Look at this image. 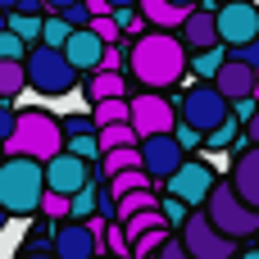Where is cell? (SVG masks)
Listing matches in <instances>:
<instances>
[{
	"label": "cell",
	"mask_w": 259,
	"mask_h": 259,
	"mask_svg": "<svg viewBox=\"0 0 259 259\" xmlns=\"http://www.w3.org/2000/svg\"><path fill=\"white\" fill-rule=\"evenodd\" d=\"M9 9H18V0H0V14H9Z\"/></svg>",
	"instance_id": "7bdbcfd3"
},
{
	"label": "cell",
	"mask_w": 259,
	"mask_h": 259,
	"mask_svg": "<svg viewBox=\"0 0 259 259\" xmlns=\"http://www.w3.org/2000/svg\"><path fill=\"white\" fill-rule=\"evenodd\" d=\"M82 68L64 55V46H50V41H36L27 50V82L36 96H68L77 87Z\"/></svg>",
	"instance_id": "277c9868"
},
{
	"label": "cell",
	"mask_w": 259,
	"mask_h": 259,
	"mask_svg": "<svg viewBox=\"0 0 259 259\" xmlns=\"http://www.w3.org/2000/svg\"><path fill=\"white\" fill-rule=\"evenodd\" d=\"M127 73H132L137 87H150V91H168V87H178V82L191 73V50H187L182 32H168V27L137 32V36H132Z\"/></svg>",
	"instance_id": "6da1fadb"
},
{
	"label": "cell",
	"mask_w": 259,
	"mask_h": 259,
	"mask_svg": "<svg viewBox=\"0 0 259 259\" xmlns=\"http://www.w3.org/2000/svg\"><path fill=\"white\" fill-rule=\"evenodd\" d=\"M182 241L191 259H232L237 255V237H228L209 214H191L182 223Z\"/></svg>",
	"instance_id": "8992f818"
},
{
	"label": "cell",
	"mask_w": 259,
	"mask_h": 259,
	"mask_svg": "<svg viewBox=\"0 0 259 259\" xmlns=\"http://www.w3.org/2000/svg\"><path fill=\"white\" fill-rule=\"evenodd\" d=\"M178 118H182V109L164 96V91H137L132 96V127L141 132V137H155V132H173L178 127Z\"/></svg>",
	"instance_id": "ba28073f"
},
{
	"label": "cell",
	"mask_w": 259,
	"mask_h": 259,
	"mask_svg": "<svg viewBox=\"0 0 259 259\" xmlns=\"http://www.w3.org/2000/svg\"><path fill=\"white\" fill-rule=\"evenodd\" d=\"M82 96H87V105H96V100H109V96H132V73L127 68H91L87 77H82Z\"/></svg>",
	"instance_id": "5bb4252c"
},
{
	"label": "cell",
	"mask_w": 259,
	"mask_h": 259,
	"mask_svg": "<svg viewBox=\"0 0 259 259\" xmlns=\"http://www.w3.org/2000/svg\"><path fill=\"white\" fill-rule=\"evenodd\" d=\"M255 100H259V77H255Z\"/></svg>",
	"instance_id": "bcb514c9"
},
{
	"label": "cell",
	"mask_w": 259,
	"mask_h": 259,
	"mask_svg": "<svg viewBox=\"0 0 259 259\" xmlns=\"http://www.w3.org/2000/svg\"><path fill=\"white\" fill-rule=\"evenodd\" d=\"M5 155H36V159H50L64 150V123L50 114V109H18V127L14 137L0 146Z\"/></svg>",
	"instance_id": "3957f363"
},
{
	"label": "cell",
	"mask_w": 259,
	"mask_h": 259,
	"mask_svg": "<svg viewBox=\"0 0 259 259\" xmlns=\"http://www.w3.org/2000/svg\"><path fill=\"white\" fill-rule=\"evenodd\" d=\"M214 187H219L214 168H209L205 159H191V155H187V159H182V164H178V168H173V173L164 178V191L182 196V200H187L191 209H200V205L209 200V191H214Z\"/></svg>",
	"instance_id": "9c48e42d"
},
{
	"label": "cell",
	"mask_w": 259,
	"mask_h": 259,
	"mask_svg": "<svg viewBox=\"0 0 259 259\" xmlns=\"http://www.w3.org/2000/svg\"><path fill=\"white\" fill-rule=\"evenodd\" d=\"M178 109H182V118L196 123L200 132H214V127L232 114V100H228L214 82H200V87H191V91L178 100Z\"/></svg>",
	"instance_id": "52a82bcc"
},
{
	"label": "cell",
	"mask_w": 259,
	"mask_h": 259,
	"mask_svg": "<svg viewBox=\"0 0 259 259\" xmlns=\"http://www.w3.org/2000/svg\"><path fill=\"white\" fill-rule=\"evenodd\" d=\"M105 246H109L114 255H132V237H127V228H123L118 219H114V223L105 228Z\"/></svg>",
	"instance_id": "d6a6232c"
},
{
	"label": "cell",
	"mask_w": 259,
	"mask_h": 259,
	"mask_svg": "<svg viewBox=\"0 0 259 259\" xmlns=\"http://www.w3.org/2000/svg\"><path fill=\"white\" fill-rule=\"evenodd\" d=\"M164 237H168V228H150V232H141V237L132 241V255H137V259H150V255H159Z\"/></svg>",
	"instance_id": "f546056e"
},
{
	"label": "cell",
	"mask_w": 259,
	"mask_h": 259,
	"mask_svg": "<svg viewBox=\"0 0 259 259\" xmlns=\"http://www.w3.org/2000/svg\"><path fill=\"white\" fill-rule=\"evenodd\" d=\"M241 127H246V123H241L237 114H228L214 132H205V150H209V155H214V150H232V146H237V137H241Z\"/></svg>",
	"instance_id": "d4e9b609"
},
{
	"label": "cell",
	"mask_w": 259,
	"mask_h": 259,
	"mask_svg": "<svg viewBox=\"0 0 259 259\" xmlns=\"http://www.w3.org/2000/svg\"><path fill=\"white\" fill-rule=\"evenodd\" d=\"M137 164H141V141H137V146H114V150L100 155V173H105V182H109L114 173H123V168H137Z\"/></svg>",
	"instance_id": "7402d4cb"
},
{
	"label": "cell",
	"mask_w": 259,
	"mask_h": 259,
	"mask_svg": "<svg viewBox=\"0 0 259 259\" xmlns=\"http://www.w3.org/2000/svg\"><path fill=\"white\" fill-rule=\"evenodd\" d=\"M27 50H32V46L14 32L9 23H0V59H27Z\"/></svg>",
	"instance_id": "83f0119b"
},
{
	"label": "cell",
	"mask_w": 259,
	"mask_h": 259,
	"mask_svg": "<svg viewBox=\"0 0 259 259\" xmlns=\"http://www.w3.org/2000/svg\"><path fill=\"white\" fill-rule=\"evenodd\" d=\"M109 5H114V9H118V5H141V0H109Z\"/></svg>",
	"instance_id": "f6af8a7d"
},
{
	"label": "cell",
	"mask_w": 259,
	"mask_h": 259,
	"mask_svg": "<svg viewBox=\"0 0 259 259\" xmlns=\"http://www.w3.org/2000/svg\"><path fill=\"white\" fill-rule=\"evenodd\" d=\"M114 18H118V27L127 32V41H132V36L141 32V23H146V14H141V5H118V9H114Z\"/></svg>",
	"instance_id": "4dcf8cb0"
},
{
	"label": "cell",
	"mask_w": 259,
	"mask_h": 259,
	"mask_svg": "<svg viewBox=\"0 0 259 259\" xmlns=\"http://www.w3.org/2000/svg\"><path fill=\"white\" fill-rule=\"evenodd\" d=\"M64 219H73V196L46 191L41 196V223H64Z\"/></svg>",
	"instance_id": "484cf974"
},
{
	"label": "cell",
	"mask_w": 259,
	"mask_h": 259,
	"mask_svg": "<svg viewBox=\"0 0 259 259\" xmlns=\"http://www.w3.org/2000/svg\"><path fill=\"white\" fill-rule=\"evenodd\" d=\"M73 5H82V0H46V14H68Z\"/></svg>",
	"instance_id": "f35d334b"
},
{
	"label": "cell",
	"mask_w": 259,
	"mask_h": 259,
	"mask_svg": "<svg viewBox=\"0 0 259 259\" xmlns=\"http://www.w3.org/2000/svg\"><path fill=\"white\" fill-rule=\"evenodd\" d=\"M228 59H232V46L228 41H214L205 50H191V77H214Z\"/></svg>",
	"instance_id": "ffe728a7"
},
{
	"label": "cell",
	"mask_w": 259,
	"mask_h": 259,
	"mask_svg": "<svg viewBox=\"0 0 259 259\" xmlns=\"http://www.w3.org/2000/svg\"><path fill=\"white\" fill-rule=\"evenodd\" d=\"M159 209H164V219H168V223H173V228H178V223H187V219H191V205H187V200H182V196H173V191H168V196H164V200H159Z\"/></svg>",
	"instance_id": "1f68e13d"
},
{
	"label": "cell",
	"mask_w": 259,
	"mask_h": 259,
	"mask_svg": "<svg viewBox=\"0 0 259 259\" xmlns=\"http://www.w3.org/2000/svg\"><path fill=\"white\" fill-rule=\"evenodd\" d=\"M155 182H159V178H155V173H150L146 164H137V168H123V173H114V178H109L105 187H109L114 196H127V191H141V187H155Z\"/></svg>",
	"instance_id": "603a6c76"
},
{
	"label": "cell",
	"mask_w": 259,
	"mask_h": 259,
	"mask_svg": "<svg viewBox=\"0 0 259 259\" xmlns=\"http://www.w3.org/2000/svg\"><path fill=\"white\" fill-rule=\"evenodd\" d=\"M246 137H250V141H259V109L250 114V123H246Z\"/></svg>",
	"instance_id": "ab89813d"
},
{
	"label": "cell",
	"mask_w": 259,
	"mask_h": 259,
	"mask_svg": "<svg viewBox=\"0 0 259 259\" xmlns=\"http://www.w3.org/2000/svg\"><path fill=\"white\" fill-rule=\"evenodd\" d=\"M255 77H259L255 64H246V59H237V55H232V59H228L209 82H214L228 100H241V96H255Z\"/></svg>",
	"instance_id": "9a60e30c"
},
{
	"label": "cell",
	"mask_w": 259,
	"mask_h": 259,
	"mask_svg": "<svg viewBox=\"0 0 259 259\" xmlns=\"http://www.w3.org/2000/svg\"><path fill=\"white\" fill-rule=\"evenodd\" d=\"M205 214L228 232V237H237V241H246V237H255L259 232V209L237 191V182L228 178V182H219L214 191H209V200H205Z\"/></svg>",
	"instance_id": "5b68a950"
},
{
	"label": "cell",
	"mask_w": 259,
	"mask_h": 259,
	"mask_svg": "<svg viewBox=\"0 0 259 259\" xmlns=\"http://www.w3.org/2000/svg\"><path fill=\"white\" fill-rule=\"evenodd\" d=\"M50 250H55L59 259H96V255H105L109 246L87 228V219H64V223H55Z\"/></svg>",
	"instance_id": "8fae6325"
},
{
	"label": "cell",
	"mask_w": 259,
	"mask_h": 259,
	"mask_svg": "<svg viewBox=\"0 0 259 259\" xmlns=\"http://www.w3.org/2000/svg\"><path fill=\"white\" fill-rule=\"evenodd\" d=\"M232 55H237V59H246V64H255V68H259V36H255V41H246V46H232Z\"/></svg>",
	"instance_id": "74e56055"
},
{
	"label": "cell",
	"mask_w": 259,
	"mask_h": 259,
	"mask_svg": "<svg viewBox=\"0 0 259 259\" xmlns=\"http://www.w3.org/2000/svg\"><path fill=\"white\" fill-rule=\"evenodd\" d=\"M91 114H96V127H105V123H123V118H132V96L96 100V105H91Z\"/></svg>",
	"instance_id": "cb8c5ba5"
},
{
	"label": "cell",
	"mask_w": 259,
	"mask_h": 259,
	"mask_svg": "<svg viewBox=\"0 0 259 259\" xmlns=\"http://www.w3.org/2000/svg\"><path fill=\"white\" fill-rule=\"evenodd\" d=\"M0 18H5V14H0Z\"/></svg>",
	"instance_id": "7dc6e473"
},
{
	"label": "cell",
	"mask_w": 259,
	"mask_h": 259,
	"mask_svg": "<svg viewBox=\"0 0 259 259\" xmlns=\"http://www.w3.org/2000/svg\"><path fill=\"white\" fill-rule=\"evenodd\" d=\"M87 5H91V14H109V9H114L109 0H87Z\"/></svg>",
	"instance_id": "60d3db41"
},
{
	"label": "cell",
	"mask_w": 259,
	"mask_h": 259,
	"mask_svg": "<svg viewBox=\"0 0 259 259\" xmlns=\"http://www.w3.org/2000/svg\"><path fill=\"white\" fill-rule=\"evenodd\" d=\"M46 191H50L46 159H36V155H5L0 159V205L14 219L41 214V196Z\"/></svg>",
	"instance_id": "7a4b0ae2"
},
{
	"label": "cell",
	"mask_w": 259,
	"mask_h": 259,
	"mask_svg": "<svg viewBox=\"0 0 259 259\" xmlns=\"http://www.w3.org/2000/svg\"><path fill=\"white\" fill-rule=\"evenodd\" d=\"M14 127H18V109H9V105H0V146L14 137Z\"/></svg>",
	"instance_id": "d590c367"
},
{
	"label": "cell",
	"mask_w": 259,
	"mask_h": 259,
	"mask_svg": "<svg viewBox=\"0 0 259 259\" xmlns=\"http://www.w3.org/2000/svg\"><path fill=\"white\" fill-rule=\"evenodd\" d=\"M232 182H237V191L259 209V141L232 150Z\"/></svg>",
	"instance_id": "2e32d148"
},
{
	"label": "cell",
	"mask_w": 259,
	"mask_h": 259,
	"mask_svg": "<svg viewBox=\"0 0 259 259\" xmlns=\"http://www.w3.org/2000/svg\"><path fill=\"white\" fill-rule=\"evenodd\" d=\"M64 146L73 150V155H82V159H100L105 155V146H100V132H77V137H64Z\"/></svg>",
	"instance_id": "4316f807"
},
{
	"label": "cell",
	"mask_w": 259,
	"mask_h": 259,
	"mask_svg": "<svg viewBox=\"0 0 259 259\" xmlns=\"http://www.w3.org/2000/svg\"><path fill=\"white\" fill-rule=\"evenodd\" d=\"M0 23H9V27H14L27 46H36V41L46 36V14H41V9H9Z\"/></svg>",
	"instance_id": "d6986e66"
},
{
	"label": "cell",
	"mask_w": 259,
	"mask_h": 259,
	"mask_svg": "<svg viewBox=\"0 0 259 259\" xmlns=\"http://www.w3.org/2000/svg\"><path fill=\"white\" fill-rule=\"evenodd\" d=\"M68 36H73V18H68V14H46V36H41V41L64 46Z\"/></svg>",
	"instance_id": "f1b7e54d"
},
{
	"label": "cell",
	"mask_w": 259,
	"mask_h": 259,
	"mask_svg": "<svg viewBox=\"0 0 259 259\" xmlns=\"http://www.w3.org/2000/svg\"><path fill=\"white\" fill-rule=\"evenodd\" d=\"M9 219H14V214H9V209H5V205H0V232H5V228H9Z\"/></svg>",
	"instance_id": "b9f144b4"
},
{
	"label": "cell",
	"mask_w": 259,
	"mask_h": 259,
	"mask_svg": "<svg viewBox=\"0 0 259 259\" xmlns=\"http://www.w3.org/2000/svg\"><path fill=\"white\" fill-rule=\"evenodd\" d=\"M77 132H96V114H68L64 118V137H77Z\"/></svg>",
	"instance_id": "e575fe53"
},
{
	"label": "cell",
	"mask_w": 259,
	"mask_h": 259,
	"mask_svg": "<svg viewBox=\"0 0 259 259\" xmlns=\"http://www.w3.org/2000/svg\"><path fill=\"white\" fill-rule=\"evenodd\" d=\"M141 14L150 27H168V32H182V23L191 18V9H182L173 0H141Z\"/></svg>",
	"instance_id": "ac0fdd59"
},
{
	"label": "cell",
	"mask_w": 259,
	"mask_h": 259,
	"mask_svg": "<svg viewBox=\"0 0 259 259\" xmlns=\"http://www.w3.org/2000/svg\"><path fill=\"white\" fill-rule=\"evenodd\" d=\"M187 155H191V150L178 141V132H155V137H141V164H146L159 182H164V178H168V173H173Z\"/></svg>",
	"instance_id": "7c38bea8"
},
{
	"label": "cell",
	"mask_w": 259,
	"mask_h": 259,
	"mask_svg": "<svg viewBox=\"0 0 259 259\" xmlns=\"http://www.w3.org/2000/svg\"><path fill=\"white\" fill-rule=\"evenodd\" d=\"M27 59H0V100H14L18 91H27Z\"/></svg>",
	"instance_id": "44dd1931"
},
{
	"label": "cell",
	"mask_w": 259,
	"mask_h": 259,
	"mask_svg": "<svg viewBox=\"0 0 259 259\" xmlns=\"http://www.w3.org/2000/svg\"><path fill=\"white\" fill-rule=\"evenodd\" d=\"M105 46H109V41L87 23V27H73V36L64 41V55H68L82 73H91V68H100V64H105Z\"/></svg>",
	"instance_id": "4fadbf2b"
},
{
	"label": "cell",
	"mask_w": 259,
	"mask_h": 259,
	"mask_svg": "<svg viewBox=\"0 0 259 259\" xmlns=\"http://www.w3.org/2000/svg\"><path fill=\"white\" fill-rule=\"evenodd\" d=\"M159 255H164V259H182V255H187V241L168 232V237H164V246H159Z\"/></svg>",
	"instance_id": "8d00e7d4"
},
{
	"label": "cell",
	"mask_w": 259,
	"mask_h": 259,
	"mask_svg": "<svg viewBox=\"0 0 259 259\" xmlns=\"http://www.w3.org/2000/svg\"><path fill=\"white\" fill-rule=\"evenodd\" d=\"M182 41H187V50H205V46H214V41H219V18H214V9L196 5L191 18L182 23Z\"/></svg>",
	"instance_id": "e0dca14e"
},
{
	"label": "cell",
	"mask_w": 259,
	"mask_h": 259,
	"mask_svg": "<svg viewBox=\"0 0 259 259\" xmlns=\"http://www.w3.org/2000/svg\"><path fill=\"white\" fill-rule=\"evenodd\" d=\"M173 132H178V141H182L187 150H205V132H200L196 123H187V118H178V127H173Z\"/></svg>",
	"instance_id": "836d02e7"
},
{
	"label": "cell",
	"mask_w": 259,
	"mask_h": 259,
	"mask_svg": "<svg viewBox=\"0 0 259 259\" xmlns=\"http://www.w3.org/2000/svg\"><path fill=\"white\" fill-rule=\"evenodd\" d=\"M214 18H219V41H228V46H246V41L259 36V5L255 0H223L214 9Z\"/></svg>",
	"instance_id": "30bf717a"
},
{
	"label": "cell",
	"mask_w": 259,
	"mask_h": 259,
	"mask_svg": "<svg viewBox=\"0 0 259 259\" xmlns=\"http://www.w3.org/2000/svg\"><path fill=\"white\" fill-rule=\"evenodd\" d=\"M173 5H182V9H196V5H200V0H173Z\"/></svg>",
	"instance_id": "ee69618b"
}]
</instances>
